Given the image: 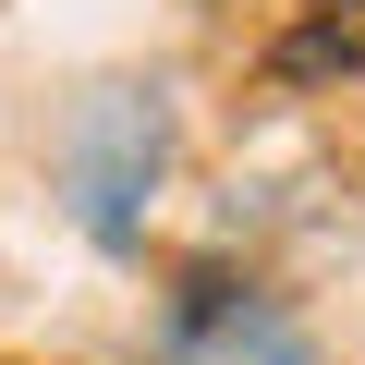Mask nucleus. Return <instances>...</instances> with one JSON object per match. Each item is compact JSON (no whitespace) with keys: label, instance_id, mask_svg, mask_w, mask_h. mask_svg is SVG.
<instances>
[{"label":"nucleus","instance_id":"1","mask_svg":"<svg viewBox=\"0 0 365 365\" xmlns=\"http://www.w3.org/2000/svg\"><path fill=\"white\" fill-rule=\"evenodd\" d=\"M158 146H170L158 86H98V98L73 110L61 170H73V220H86L98 244H134V207H146V182H158Z\"/></svg>","mask_w":365,"mask_h":365}]
</instances>
